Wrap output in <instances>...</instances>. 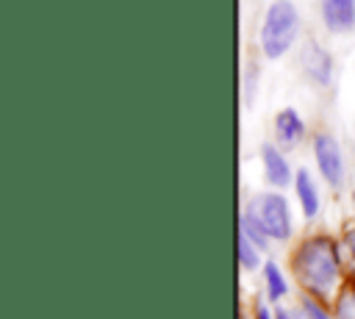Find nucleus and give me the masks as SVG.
I'll list each match as a JSON object with an SVG mask.
<instances>
[{
    "label": "nucleus",
    "mask_w": 355,
    "mask_h": 319,
    "mask_svg": "<svg viewBox=\"0 0 355 319\" xmlns=\"http://www.w3.org/2000/svg\"><path fill=\"white\" fill-rule=\"evenodd\" d=\"M275 136L280 141V147H297L300 139L305 136V122L294 108H283L275 117Z\"/></svg>",
    "instance_id": "obj_7"
},
{
    "label": "nucleus",
    "mask_w": 355,
    "mask_h": 319,
    "mask_svg": "<svg viewBox=\"0 0 355 319\" xmlns=\"http://www.w3.org/2000/svg\"><path fill=\"white\" fill-rule=\"evenodd\" d=\"M255 319H272V313H269L263 305H258V311H255Z\"/></svg>",
    "instance_id": "obj_17"
},
{
    "label": "nucleus",
    "mask_w": 355,
    "mask_h": 319,
    "mask_svg": "<svg viewBox=\"0 0 355 319\" xmlns=\"http://www.w3.org/2000/svg\"><path fill=\"white\" fill-rule=\"evenodd\" d=\"M239 230H241V233H244V236H247L258 250H263V247H266V236H263V233H261V230H258L247 216H241V219H239Z\"/></svg>",
    "instance_id": "obj_13"
},
{
    "label": "nucleus",
    "mask_w": 355,
    "mask_h": 319,
    "mask_svg": "<svg viewBox=\"0 0 355 319\" xmlns=\"http://www.w3.org/2000/svg\"><path fill=\"white\" fill-rule=\"evenodd\" d=\"M336 316L338 319H355V286L344 288L336 300Z\"/></svg>",
    "instance_id": "obj_12"
},
{
    "label": "nucleus",
    "mask_w": 355,
    "mask_h": 319,
    "mask_svg": "<svg viewBox=\"0 0 355 319\" xmlns=\"http://www.w3.org/2000/svg\"><path fill=\"white\" fill-rule=\"evenodd\" d=\"M291 272L297 283L316 294L330 297L338 286V247L330 236H311L305 239L291 255Z\"/></svg>",
    "instance_id": "obj_1"
},
{
    "label": "nucleus",
    "mask_w": 355,
    "mask_h": 319,
    "mask_svg": "<svg viewBox=\"0 0 355 319\" xmlns=\"http://www.w3.org/2000/svg\"><path fill=\"white\" fill-rule=\"evenodd\" d=\"M352 202H355V191H352Z\"/></svg>",
    "instance_id": "obj_18"
},
{
    "label": "nucleus",
    "mask_w": 355,
    "mask_h": 319,
    "mask_svg": "<svg viewBox=\"0 0 355 319\" xmlns=\"http://www.w3.org/2000/svg\"><path fill=\"white\" fill-rule=\"evenodd\" d=\"M294 189H297V197H300V205H302L305 219H313L319 214V191H316V183L311 180V172L308 169H297Z\"/></svg>",
    "instance_id": "obj_9"
},
{
    "label": "nucleus",
    "mask_w": 355,
    "mask_h": 319,
    "mask_svg": "<svg viewBox=\"0 0 355 319\" xmlns=\"http://www.w3.org/2000/svg\"><path fill=\"white\" fill-rule=\"evenodd\" d=\"M239 264H241V269H255L258 266V250L241 230H239Z\"/></svg>",
    "instance_id": "obj_11"
},
{
    "label": "nucleus",
    "mask_w": 355,
    "mask_h": 319,
    "mask_svg": "<svg viewBox=\"0 0 355 319\" xmlns=\"http://www.w3.org/2000/svg\"><path fill=\"white\" fill-rule=\"evenodd\" d=\"M275 319H294V313L286 311V308H277V311H275Z\"/></svg>",
    "instance_id": "obj_16"
},
{
    "label": "nucleus",
    "mask_w": 355,
    "mask_h": 319,
    "mask_svg": "<svg viewBox=\"0 0 355 319\" xmlns=\"http://www.w3.org/2000/svg\"><path fill=\"white\" fill-rule=\"evenodd\" d=\"M313 155H316V166L322 172V178L330 186H341L344 180V158H341V147L330 133H316L313 136Z\"/></svg>",
    "instance_id": "obj_4"
},
{
    "label": "nucleus",
    "mask_w": 355,
    "mask_h": 319,
    "mask_svg": "<svg viewBox=\"0 0 355 319\" xmlns=\"http://www.w3.org/2000/svg\"><path fill=\"white\" fill-rule=\"evenodd\" d=\"M261 161H263L266 180H269L275 189H286V186L291 183L288 161L283 158V153H280L275 144H263V147H261Z\"/></svg>",
    "instance_id": "obj_8"
},
{
    "label": "nucleus",
    "mask_w": 355,
    "mask_h": 319,
    "mask_svg": "<svg viewBox=\"0 0 355 319\" xmlns=\"http://www.w3.org/2000/svg\"><path fill=\"white\" fill-rule=\"evenodd\" d=\"M244 216L269 239L286 241L291 236V211L280 194H258L247 202Z\"/></svg>",
    "instance_id": "obj_3"
},
{
    "label": "nucleus",
    "mask_w": 355,
    "mask_h": 319,
    "mask_svg": "<svg viewBox=\"0 0 355 319\" xmlns=\"http://www.w3.org/2000/svg\"><path fill=\"white\" fill-rule=\"evenodd\" d=\"M263 280H266V297H269L272 302H277V300L286 297L288 283H286V277H283V272H280V266H277L275 261H266V266H263Z\"/></svg>",
    "instance_id": "obj_10"
},
{
    "label": "nucleus",
    "mask_w": 355,
    "mask_h": 319,
    "mask_svg": "<svg viewBox=\"0 0 355 319\" xmlns=\"http://www.w3.org/2000/svg\"><path fill=\"white\" fill-rule=\"evenodd\" d=\"M302 311H305L311 319H333V316H330L327 311H322L311 297H302Z\"/></svg>",
    "instance_id": "obj_14"
},
{
    "label": "nucleus",
    "mask_w": 355,
    "mask_h": 319,
    "mask_svg": "<svg viewBox=\"0 0 355 319\" xmlns=\"http://www.w3.org/2000/svg\"><path fill=\"white\" fill-rule=\"evenodd\" d=\"M347 244H349V252H352V272H355V227L347 233Z\"/></svg>",
    "instance_id": "obj_15"
},
{
    "label": "nucleus",
    "mask_w": 355,
    "mask_h": 319,
    "mask_svg": "<svg viewBox=\"0 0 355 319\" xmlns=\"http://www.w3.org/2000/svg\"><path fill=\"white\" fill-rule=\"evenodd\" d=\"M300 33V11L291 0H275L269 3L266 14H263V22H261V50L266 58H280L288 53V47L294 44Z\"/></svg>",
    "instance_id": "obj_2"
},
{
    "label": "nucleus",
    "mask_w": 355,
    "mask_h": 319,
    "mask_svg": "<svg viewBox=\"0 0 355 319\" xmlns=\"http://www.w3.org/2000/svg\"><path fill=\"white\" fill-rule=\"evenodd\" d=\"M302 69L311 80H316L319 86H327L330 83V72H333V61H330V53L319 44H308L305 53H302Z\"/></svg>",
    "instance_id": "obj_6"
},
{
    "label": "nucleus",
    "mask_w": 355,
    "mask_h": 319,
    "mask_svg": "<svg viewBox=\"0 0 355 319\" xmlns=\"http://www.w3.org/2000/svg\"><path fill=\"white\" fill-rule=\"evenodd\" d=\"M322 19L327 31L347 33L355 28V0H322Z\"/></svg>",
    "instance_id": "obj_5"
}]
</instances>
